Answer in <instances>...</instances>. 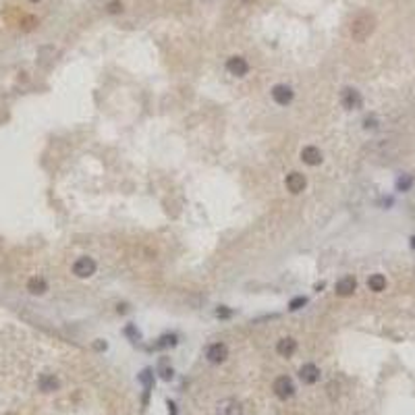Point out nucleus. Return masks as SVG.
I'll use <instances>...</instances> for the list:
<instances>
[{"instance_id": "nucleus-1", "label": "nucleus", "mask_w": 415, "mask_h": 415, "mask_svg": "<svg viewBox=\"0 0 415 415\" xmlns=\"http://www.w3.org/2000/svg\"><path fill=\"white\" fill-rule=\"evenodd\" d=\"M272 390H274V395L278 399L287 401V399H291L295 395V384H293V380L289 376H278L274 380V384H272Z\"/></svg>"}, {"instance_id": "nucleus-2", "label": "nucleus", "mask_w": 415, "mask_h": 415, "mask_svg": "<svg viewBox=\"0 0 415 415\" xmlns=\"http://www.w3.org/2000/svg\"><path fill=\"white\" fill-rule=\"evenodd\" d=\"M96 268H98V266H96V259L83 255V257H79L75 264H73V274H75L77 278H90V276L96 274Z\"/></svg>"}, {"instance_id": "nucleus-3", "label": "nucleus", "mask_w": 415, "mask_h": 415, "mask_svg": "<svg viewBox=\"0 0 415 415\" xmlns=\"http://www.w3.org/2000/svg\"><path fill=\"white\" fill-rule=\"evenodd\" d=\"M341 104L343 108H347V110H357V108H361L363 104V98L357 90H353V87H345V90L341 92Z\"/></svg>"}, {"instance_id": "nucleus-4", "label": "nucleus", "mask_w": 415, "mask_h": 415, "mask_svg": "<svg viewBox=\"0 0 415 415\" xmlns=\"http://www.w3.org/2000/svg\"><path fill=\"white\" fill-rule=\"evenodd\" d=\"M372 29H374V21L369 19L367 15H363V17H359L355 23L351 25V35L361 42V40H365L369 33H372Z\"/></svg>"}, {"instance_id": "nucleus-5", "label": "nucleus", "mask_w": 415, "mask_h": 415, "mask_svg": "<svg viewBox=\"0 0 415 415\" xmlns=\"http://www.w3.org/2000/svg\"><path fill=\"white\" fill-rule=\"evenodd\" d=\"M293 96H295L293 87H289V85H285V83H278V85L272 87V100H274L278 106L291 104V102H293Z\"/></svg>"}, {"instance_id": "nucleus-6", "label": "nucleus", "mask_w": 415, "mask_h": 415, "mask_svg": "<svg viewBox=\"0 0 415 415\" xmlns=\"http://www.w3.org/2000/svg\"><path fill=\"white\" fill-rule=\"evenodd\" d=\"M227 71L235 77H245L249 73V62L243 56H231L227 60Z\"/></svg>"}, {"instance_id": "nucleus-7", "label": "nucleus", "mask_w": 415, "mask_h": 415, "mask_svg": "<svg viewBox=\"0 0 415 415\" xmlns=\"http://www.w3.org/2000/svg\"><path fill=\"white\" fill-rule=\"evenodd\" d=\"M206 357L210 363H222L229 357V347L224 343H212L206 349Z\"/></svg>"}, {"instance_id": "nucleus-8", "label": "nucleus", "mask_w": 415, "mask_h": 415, "mask_svg": "<svg viewBox=\"0 0 415 415\" xmlns=\"http://www.w3.org/2000/svg\"><path fill=\"white\" fill-rule=\"evenodd\" d=\"M334 291H336L338 297H351V295L357 291V280H355L353 276H343V278L336 282Z\"/></svg>"}, {"instance_id": "nucleus-9", "label": "nucleus", "mask_w": 415, "mask_h": 415, "mask_svg": "<svg viewBox=\"0 0 415 415\" xmlns=\"http://www.w3.org/2000/svg\"><path fill=\"white\" fill-rule=\"evenodd\" d=\"M216 415H243V407L235 399H224V401L218 403Z\"/></svg>"}, {"instance_id": "nucleus-10", "label": "nucleus", "mask_w": 415, "mask_h": 415, "mask_svg": "<svg viewBox=\"0 0 415 415\" xmlns=\"http://www.w3.org/2000/svg\"><path fill=\"white\" fill-rule=\"evenodd\" d=\"M299 378L303 384H316L320 380V367L316 363H305L299 369Z\"/></svg>"}, {"instance_id": "nucleus-11", "label": "nucleus", "mask_w": 415, "mask_h": 415, "mask_svg": "<svg viewBox=\"0 0 415 415\" xmlns=\"http://www.w3.org/2000/svg\"><path fill=\"white\" fill-rule=\"evenodd\" d=\"M285 185H287V189H289L293 195H297V193H301V191L305 189L308 181H305V177H303L301 172H291V174H287Z\"/></svg>"}, {"instance_id": "nucleus-12", "label": "nucleus", "mask_w": 415, "mask_h": 415, "mask_svg": "<svg viewBox=\"0 0 415 415\" xmlns=\"http://www.w3.org/2000/svg\"><path fill=\"white\" fill-rule=\"evenodd\" d=\"M301 160L308 164V166H318V164L322 162V152H320V147H316V145H305V147L301 149Z\"/></svg>"}, {"instance_id": "nucleus-13", "label": "nucleus", "mask_w": 415, "mask_h": 415, "mask_svg": "<svg viewBox=\"0 0 415 415\" xmlns=\"http://www.w3.org/2000/svg\"><path fill=\"white\" fill-rule=\"evenodd\" d=\"M295 351H297V341L293 336H285L276 343V353L280 357H293Z\"/></svg>"}, {"instance_id": "nucleus-14", "label": "nucleus", "mask_w": 415, "mask_h": 415, "mask_svg": "<svg viewBox=\"0 0 415 415\" xmlns=\"http://www.w3.org/2000/svg\"><path fill=\"white\" fill-rule=\"evenodd\" d=\"M27 291L31 293V295H44L48 291V282H46V278H42V276H33V278H29L27 280Z\"/></svg>"}, {"instance_id": "nucleus-15", "label": "nucleus", "mask_w": 415, "mask_h": 415, "mask_svg": "<svg viewBox=\"0 0 415 415\" xmlns=\"http://www.w3.org/2000/svg\"><path fill=\"white\" fill-rule=\"evenodd\" d=\"M58 386H60V382H58L56 376H52V374H42V376H40V388H42L44 392H52V390H56Z\"/></svg>"}, {"instance_id": "nucleus-16", "label": "nucleus", "mask_w": 415, "mask_h": 415, "mask_svg": "<svg viewBox=\"0 0 415 415\" xmlns=\"http://www.w3.org/2000/svg\"><path fill=\"white\" fill-rule=\"evenodd\" d=\"M367 289L374 291V293H382L386 289V278L384 274H372L367 278Z\"/></svg>"}, {"instance_id": "nucleus-17", "label": "nucleus", "mask_w": 415, "mask_h": 415, "mask_svg": "<svg viewBox=\"0 0 415 415\" xmlns=\"http://www.w3.org/2000/svg\"><path fill=\"white\" fill-rule=\"evenodd\" d=\"M139 382L145 386V392L152 390V384H154V374H152V369H143V372L139 374Z\"/></svg>"}, {"instance_id": "nucleus-18", "label": "nucleus", "mask_w": 415, "mask_h": 415, "mask_svg": "<svg viewBox=\"0 0 415 415\" xmlns=\"http://www.w3.org/2000/svg\"><path fill=\"white\" fill-rule=\"evenodd\" d=\"M413 187V177L411 174H403V177L397 179V189L399 191H409Z\"/></svg>"}, {"instance_id": "nucleus-19", "label": "nucleus", "mask_w": 415, "mask_h": 415, "mask_svg": "<svg viewBox=\"0 0 415 415\" xmlns=\"http://www.w3.org/2000/svg\"><path fill=\"white\" fill-rule=\"evenodd\" d=\"M174 345H177V336H174V334H164L156 343V349H166V347H174Z\"/></svg>"}, {"instance_id": "nucleus-20", "label": "nucleus", "mask_w": 415, "mask_h": 415, "mask_svg": "<svg viewBox=\"0 0 415 415\" xmlns=\"http://www.w3.org/2000/svg\"><path fill=\"white\" fill-rule=\"evenodd\" d=\"M303 305H308V297L299 295V297L291 299V303H289V310H291V312H297V310H301V308H303Z\"/></svg>"}, {"instance_id": "nucleus-21", "label": "nucleus", "mask_w": 415, "mask_h": 415, "mask_svg": "<svg viewBox=\"0 0 415 415\" xmlns=\"http://www.w3.org/2000/svg\"><path fill=\"white\" fill-rule=\"evenodd\" d=\"M233 316V312L229 310V308H224V305H220V308L216 310V318H220V320H227V318H231Z\"/></svg>"}, {"instance_id": "nucleus-22", "label": "nucleus", "mask_w": 415, "mask_h": 415, "mask_svg": "<svg viewBox=\"0 0 415 415\" xmlns=\"http://www.w3.org/2000/svg\"><path fill=\"white\" fill-rule=\"evenodd\" d=\"M160 376H162V380H172V376H174L172 367H166V365H162V369H160Z\"/></svg>"}, {"instance_id": "nucleus-23", "label": "nucleus", "mask_w": 415, "mask_h": 415, "mask_svg": "<svg viewBox=\"0 0 415 415\" xmlns=\"http://www.w3.org/2000/svg\"><path fill=\"white\" fill-rule=\"evenodd\" d=\"M123 11V5L119 3V0H115V3L108 5V13H121Z\"/></svg>"}, {"instance_id": "nucleus-24", "label": "nucleus", "mask_w": 415, "mask_h": 415, "mask_svg": "<svg viewBox=\"0 0 415 415\" xmlns=\"http://www.w3.org/2000/svg\"><path fill=\"white\" fill-rule=\"evenodd\" d=\"M376 127V119L372 117V119H365V129H374Z\"/></svg>"}, {"instance_id": "nucleus-25", "label": "nucleus", "mask_w": 415, "mask_h": 415, "mask_svg": "<svg viewBox=\"0 0 415 415\" xmlns=\"http://www.w3.org/2000/svg\"><path fill=\"white\" fill-rule=\"evenodd\" d=\"M168 411H170V415H177V407H174V403H170V401H168Z\"/></svg>"}, {"instance_id": "nucleus-26", "label": "nucleus", "mask_w": 415, "mask_h": 415, "mask_svg": "<svg viewBox=\"0 0 415 415\" xmlns=\"http://www.w3.org/2000/svg\"><path fill=\"white\" fill-rule=\"evenodd\" d=\"M411 247L415 249V237H411Z\"/></svg>"}, {"instance_id": "nucleus-27", "label": "nucleus", "mask_w": 415, "mask_h": 415, "mask_svg": "<svg viewBox=\"0 0 415 415\" xmlns=\"http://www.w3.org/2000/svg\"><path fill=\"white\" fill-rule=\"evenodd\" d=\"M29 3H40V0H29Z\"/></svg>"}, {"instance_id": "nucleus-28", "label": "nucleus", "mask_w": 415, "mask_h": 415, "mask_svg": "<svg viewBox=\"0 0 415 415\" xmlns=\"http://www.w3.org/2000/svg\"><path fill=\"white\" fill-rule=\"evenodd\" d=\"M245 3H249V0H245Z\"/></svg>"}]
</instances>
